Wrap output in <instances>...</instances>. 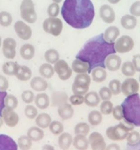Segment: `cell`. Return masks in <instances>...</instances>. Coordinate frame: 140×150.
<instances>
[{"instance_id":"cell-43","label":"cell","mask_w":140,"mask_h":150,"mask_svg":"<svg viewBox=\"0 0 140 150\" xmlns=\"http://www.w3.org/2000/svg\"><path fill=\"white\" fill-rule=\"evenodd\" d=\"M127 145L134 146L140 141V133L138 131H131L126 138Z\"/></svg>"},{"instance_id":"cell-23","label":"cell","mask_w":140,"mask_h":150,"mask_svg":"<svg viewBox=\"0 0 140 150\" xmlns=\"http://www.w3.org/2000/svg\"><path fill=\"white\" fill-rule=\"evenodd\" d=\"M57 108V113L63 120H68L73 116L74 110L70 104L66 103Z\"/></svg>"},{"instance_id":"cell-6","label":"cell","mask_w":140,"mask_h":150,"mask_svg":"<svg viewBox=\"0 0 140 150\" xmlns=\"http://www.w3.org/2000/svg\"><path fill=\"white\" fill-rule=\"evenodd\" d=\"M20 13L23 21L29 24H34L37 20L34 4L32 0H23L20 6Z\"/></svg>"},{"instance_id":"cell-39","label":"cell","mask_w":140,"mask_h":150,"mask_svg":"<svg viewBox=\"0 0 140 150\" xmlns=\"http://www.w3.org/2000/svg\"><path fill=\"white\" fill-rule=\"evenodd\" d=\"M49 128L50 132L54 135H60L64 131V125L59 121H52Z\"/></svg>"},{"instance_id":"cell-53","label":"cell","mask_w":140,"mask_h":150,"mask_svg":"<svg viewBox=\"0 0 140 150\" xmlns=\"http://www.w3.org/2000/svg\"><path fill=\"white\" fill-rule=\"evenodd\" d=\"M9 88V82L8 79L0 74V91H7V90Z\"/></svg>"},{"instance_id":"cell-10","label":"cell","mask_w":140,"mask_h":150,"mask_svg":"<svg viewBox=\"0 0 140 150\" xmlns=\"http://www.w3.org/2000/svg\"><path fill=\"white\" fill-rule=\"evenodd\" d=\"M17 42L14 38H6L2 41V50L3 55L7 59L13 60L16 55Z\"/></svg>"},{"instance_id":"cell-36","label":"cell","mask_w":140,"mask_h":150,"mask_svg":"<svg viewBox=\"0 0 140 150\" xmlns=\"http://www.w3.org/2000/svg\"><path fill=\"white\" fill-rule=\"evenodd\" d=\"M19 65L15 61H8L2 65V71L8 76H15Z\"/></svg>"},{"instance_id":"cell-8","label":"cell","mask_w":140,"mask_h":150,"mask_svg":"<svg viewBox=\"0 0 140 150\" xmlns=\"http://www.w3.org/2000/svg\"><path fill=\"white\" fill-rule=\"evenodd\" d=\"M115 49L116 52L119 54H125L134 49V41L132 38L129 35H122L115 41Z\"/></svg>"},{"instance_id":"cell-60","label":"cell","mask_w":140,"mask_h":150,"mask_svg":"<svg viewBox=\"0 0 140 150\" xmlns=\"http://www.w3.org/2000/svg\"><path fill=\"white\" fill-rule=\"evenodd\" d=\"M3 124H4L3 118H2V116H0V127L3 125Z\"/></svg>"},{"instance_id":"cell-26","label":"cell","mask_w":140,"mask_h":150,"mask_svg":"<svg viewBox=\"0 0 140 150\" xmlns=\"http://www.w3.org/2000/svg\"><path fill=\"white\" fill-rule=\"evenodd\" d=\"M21 57L25 60H30L35 55V48L31 44H25L20 49Z\"/></svg>"},{"instance_id":"cell-12","label":"cell","mask_w":140,"mask_h":150,"mask_svg":"<svg viewBox=\"0 0 140 150\" xmlns=\"http://www.w3.org/2000/svg\"><path fill=\"white\" fill-rule=\"evenodd\" d=\"M14 30L16 33L17 36L21 40L27 41L30 39L32 35V30L31 27L27 25L24 21L18 20L14 24Z\"/></svg>"},{"instance_id":"cell-21","label":"cell","mask_w":140,"mask_h":150,"mask_svg":"<svg viewBox=\"0 0 140 150\" xmlns=\"http://www.w3.org/2000/svg\"><path fill=\"white\" fill-rule=\"evenodd\" d=\"M103 34L106 41L110 44H113L120 36V32L119 28L116 26H110L105 30Z\"/></svg>"},{"instance_id":"cell-24","label":"cell","mask_w":140,"mask_h":150,"mask_svg":"<svg viewBox=\"0 0 140 150\" xmlns=\"http://www.w3.org/2000/svg\"><path fill=\"white\" fill-rule=\"evenodd\" d=\"M120 24L125 30H134L137 25V18L131 14H125L121 18Z\"/></svg>"},{"instance_id":"cell-31","label":"cell","mask_w":140,"mask_h":150,"mask_svg":"<svg viewBox=\"0 0 140 150\" xmlns=\"http://www.w3.org/2000/svg\"><path fill=\"white\" fill-rule=\"evenodd\" d=\"M52 122L51 116L46 112H42L40 114L37 115L35 118V123L37 127H39L41 129H46L49 127L50 124Z\"/></svg>"},{"instance_id":"cell-30","label":"cell","mask_w":140,"mask_h":150,"mask_svg":"<svg viewBox=\"0 0 140 150\" xmlns=\"http://www.w3.org/2000/svg\"><path fill=\"white\" fill-rule=\"evenodd\" d=\"M73 145L77 150H87L89 147V141L86 136L82 135H76L73 139Z\"/></svg>"},{"instance_id":"cell-57","label":"cell","mask_w":140,"mask_h":150,"mask_svg":"<svg viewBox=\"0 0 140 150\" xmlns=\"http://www.w3.org/2000/svg\"><path fill=\"white\" fill-rule=\"evenodd\" d=\"M125 150H140V141L134 146H128Z\"/></svg>"},{"instance_id":"cell-19","label":"cell","mask_w":140,"mask_h":150,"mask_svg":"<svg viewBox=\"0 0 140 150\" xmlns=\"http://www.w3.org/2000/svg\"><path fill=\"white\" fill-rule=\"evenodd\" d=\"M48 82L42 77H34L30 81V87L36 92H43L48 88Z\"/></svg>"},{"instance_id":"cell-33","label":"cell","mask_w":140,"mask_h":150,"mask_svg":"<svg viewBox=\"0 0 140 150\" xmlns=\"http://www.w3.org/2000/svg\"><path fill=\"white\" fill-rule=\"evenodd\" d=\"M39 73L40 77L45 79H51L54 75V66L51 64L48 63H43L39 68Z\"/></svg>"},{"instance_id":"cell-41","label":"cell","mask_w":140,"mask_h":150,"mask_svg":"<svg viewBox=\"0 0 140 150\" xmlns=\"http://www.w3.org/2000/svg\"><path fill=\"white\" fill-rule=\"evenodd\" d=\"M32 145V141L27 135H21L18 139V146L21 150H29Z\"/></svg>"},{"instance_id":"cell-61","label":"cell","mask_w":140,"mask_h":150,"mask_svg":"<svg viewBox=\"0 0 140 150\" xmlns=\"http://www.w3.org/2000/svg\"><path fill=\"white\" fill-rule=\"evenodd\" d=\"M52 1L54 2H55V3L59 4V3H60V2H61L62 1H63V0H52Z\"/></svg>"},{"instance_id":"cell-4","label":"cell","mask_w":140,"mask_h":150,"mask_svg":"<svg viewBox=\"0 0 140 150\" xmlns=\"http://www.w3.org/2000/svg\"><path fill=\"white\" fill-rule=\"evenodd\" d=\"M134 125L123 119L118 125L111 126L106 129V135L109 139L114 141H120L126 139L128 133L133 131Z\"/></svg>"},{"instance_id":"cell-44","label":"cell","mask_w":140,"mask_h":150,"mask_svg":"<svg viewBox=\"0 0 140 150\" xmlns=\"http://www.w3.org/2000/svg\"><path fill=\"white\" fill-rule=\"evenodd\" d=\"M121 84L119 80L114 79L109 83V88L112 92V95H119L121 93Z\"/></svg>"},{"instance_id":"cell-16","label":"cell","mask_w":140,"mask_h":150,"mask_svg":"<svg viewBox=\"0 0 140 150\" xmlns=\"http://www.w3.org/2000/svg\"><path fill=\"white\" fill-rule=\"evenodd\" d=\"M50 99H51V106L54 107V108H59V107L68 103L69 97L66 92L58 91H54L51 93Z\"/></svg>"},{"instance_id":"cell-47","label":"cell","mask_w":140,"mask_h":150,"mask_svg":"<svg viewBox=\"0 0 140 150\" xmlns=\"http://www.w3.org/2000/svg\"><path fill=\"white\" fill-rule=\"evenodd\" d=\"M60 11V5L55 2H53L51 5H49L48 8H47V13H48L49 16L53 17V18H56V17L58 16Z\"/></svg>"},{"instance_id":"cell-48","label":"cell","mask_w":140,"mask_h":150,"mask_svg":"<svg viewBox=\"0 0 140 150\" xmlns=\"http://www.w3.org/2000/svg\"><path fill=\"white\" fill-rule=\"evenodd\" d=\"M34 98H35V95L33 93V91L30 90H26L21 93V99L24 103L27 105H30L32 102H34Z\"/></svg>"},{"instance_id":"cell-11","label":"cell","mask_w":140,"mask_h":150,"mask_svg":"<svg viewBox=\"0 0 140 150\" xmlns=\"http://www.w3.org/2000/svg\"><path fill=\"white\" fill-rule=\"evenodd\" d=\"M139 90V84L136 79L133 77H128L125 79L121 84V93L124 96H128L138 93Z\"/></svg>"},{"instance_id":"cell-22","label":"cell","mask_w":140,"mask_h":150,"mask_svg":"<svg viewBox=\"0 0 140 150\" xmlns=\"http://www.w3.org/2000/svg\"><path fill=\"white\" fill-rule=\"evenodd\" d=\"M34 104L37 108L45 110L51 105V99L49 95L46 93H37L34 98Z\"/></svg>"},{"instance_id":"cell-58","label":"cell","mask_w":140,"mask_h":150,"mask_svg":"<svg viewBox=\"0 0 140 150\" xmlns=\"http://www.w3.org/2000/svg\"><path fill=\"white\" fill-rule=\"evenodd\" d=\"M42 150H55L53 146L49 145V144H46L42 147Z\"/></svg>"},{"instance_id":"cell-40","label":"cell","mask_w":140,"mask_h":150,"mask_svg":"<svg viewBox=\"0 0 140 150\" xmlns=\"http://www.w3.org/2000/svg\"><path fill=\"white\" fill-rule=\"evenodd\" d=\"M13 16L7 11L0 12V25L3 27H8L12 24Z\"/></svg>"},{"instance_id":"cell-20","label":"cell","mask_w":140,"mask_h":150,"mask_svg":"<svg viewBox=\"0 0 140 150\" xmlns=\"http://www.w3.org/2000/svg\"><path fill=\"white\" fill-rule=\"evenodd\" d=\"M71 69L76 74H89L91 73L89 69V65L86 62L76 58L71 64Z\"/></svg>"},{"instance_id":"cell-37","label":"cell","mask_w":140,"mask_h":150,"mask_svg":"<svg viewBox=\"0 0 140 150\" xmlns=\"http://www.w3.org/2000/svg\"><path fill=\"white\" fill-rule=\"evenodd\" d=\"M120 70L122 74L128 77H134L136 72L132 61H125L123 63H122Z\"/></svg>"},{"instance_id":"cell-56","label":"cell","mask_w":140,"mask_h":150,"mask_svg":"<svg viewBox=\"0 0 140 150\" xmlns=\"http://www.w3.org/2000/svg\"><path fill=\"white\" fill-rule=\"evenodd\" d=\"M105 150H120V147L117 144L113 143V144H110L109 145L106 146Z\"/></svg>"},{"instance_id":"cell-32","label":"cell","mask_w":140,"mask_h":150,"mask_svg":"<svg viewBox=\"0 0 140 150\" xmlns=\"http://www.w3.org/2000/svg\"><path fill=\"white\" fill-rule=\"evenodd\" d=\"M27 136L32 141H39L44 137V132L43 129L37 126H33L29 128L27 130Z\"/></svg>"},{"instance_id":"cell-15","label":"cell","mask_w":140,"mask_h":150,"mask_svg":"<svg viewBox=\"0 0 140 150\" xmlns=\"http://www.w3.org/2000/svg\"><path fill=\"white\" fill-rule=\"evenodd\" d=\"M99 16L106 24H112L115 20V12L109 5H103L99 9Z\"/></svg>"},{"instance_id":"cell-25","label":"cell","mask_w":140,"mask_h":150,"mask_svg":"<svg viewBox=\"0 0 140 150\" xmlns=\"http://www.w3.org/2000/svg\"><path fill=\"white\" fill-rule=\"evenodd\" d=\"M15 76L20 81H28L32 78V71L31 69L28 66L19 65Z\"/></svg>"},{"instance_id":"cell-59","label":"cell","mask_w":140,"mask_h":150,"mask_svg":"<svg viewBox=\"0 0 140 150\" xmlns=\"http://www.w3.org/2000/svg\"><path fill=\"white\" fill-rule=\"evenodd\" d=\"M120 0H108V2H109V3L113 4V5H115V4H117L118 2H120Z\"/></svg>"},{"instance_id":"cell-38","label":"cell","mask_w":140,"mask_h":150,"mask_svg":"<svg viewBox=\"0 0 140 150\" xmlns=\"http://www.w3.org/2000/svg\"><path fill=\"white\" fill-rule=\"evenodd\" d=\"M89 130H90L89 125L85 122H79L74 127V133L76 135H82L87 136L89 134Z\"/></svg>"},{"instance_id":"cell-52","label":"cell","mask_w":140,"mask_h":150,"mask_svg":"<svg viewBox=\"0 0 140 150\" xmlns=\"http://www.w3.org/2000/svg\"><path fill=\"white\" fill-rule=\"evenodd\" d=\"M130 13L135 17H140V1H136L131 5Z\"/></svg>"},{"instance_id":"cell-63","label":"cell","mask_w":140,"mask_h":150,"mask_svg":"<svg viewBox=\"0 0 140 150\" xmlns=\"http://www.w3.org/2000/svg\"><path fill=\"white\" fill-rule=\"evenodd\" d=\"M139 81L140 83V74H139Z\"/></svg>"},{"instance_id":"cell-42","label":"cell","mask_w":140,"mask_h":150,"mask_svg":"<svg viewBox=\"0 0 140 150\" xmlns=\"http://www.w3.org/2000/svg\"><path fill=\"white\" fill-rule=\"evenodd\" d=\"M18 101L16 96L13 94H7L5 99V108L10 110H15L18 107Z\"/></svg>"},{"instance_id":"cell-7","label":"cell","mask_w":140,"mask_h":150,"mask_svg":"<svg viewBox=\"0 0 140 150\" xmlns=\"http://www.w3.org/2000/svg\"><path fill=\"white\" fill-rule=\"evenodd\" d=\"M43 29L45 33L53 36H60L63 32V24L61 19L56 17H49L43 22Z\"/></svg>"},{"instance_id":"cell-2","label":"cell","mask_w":140,"mask_h":150,"mask_svg":"<svg viewBox=\"0 0 140 150\" xmlns=\"http://www.w3.org/2000/svg\"><path fill=\"white\" fill-rule=\"evenodd\" d=\"M115 53V44L106 41L103 34L101 33L87 41L76 54V58L87 63L91 71L96 67L105 69L106 57Z\"/></svg>"},{"instance_id":"cell-49","label":"cell","mask_w":140,"mask_h":150,"mask_svg":"<svg viewBox=\"0 0 140 150\" xmlns=\"http://www.w3.org/2000/svg\"><path fill=\"white\" fill-rule=\"evenodd\" d=\"M100 99L103 101L110 100L112 97V93L108 87L101 88L98 91Z\"/></svg>"},{"instance_id":"cell-54","label":"cell","mask_w":140,"mask_h":150,"mask_svg":"<svg viewBox=\"0 0 140 150\" xmlns=\"http://www.w3.org/2000/svg\"><path fill=\"white\" fill-rule=\"evenodd\" d=\"M7 96L6 91H0V116H2V112L5 108V99Z\"/></svg>"},{"instance_id":"cell-50","label":"cell","mask_w":140,"mask_h":150,"mask_svg":"<svg viewBox=\"0 0 140 150\" xmlns=\"http://www.w3.org/2000/svg\"><path fill=\"white\" fill-rule=\"evenodd\" d=\"M69 101H70L71 105L79 106V105H82L84 102V97L82 95L73 94L69 97Z\"/></svg>"},{"instance_id":"cell-45","label":"cell","mask_w":140,"mask_h":150,"mask_svg":"<svg viewBox=\"0 0 140 150\" xmlns=\"http://www.w3.org/2000/svg\"><path fill=\"white\" fill-rule=\"evenodd\" d=\"M113 103L110 100L103 101L100 105V112L103 115H109L112 112Z\"/></svg>"},{"instance_id":"cell-35","label":"cell","mask_w":140,"mask_h":150,"mask_svg":"<svg viewBox=\"0 0 140 150\" xmlns=\"http://www.w3.org/2000/svg\"><path fill=\"white\" fill-rule=\"evenodd\" d=\"M60 53L55 49H49L44 53V59L46 63L54 64L60 60Z\"/></svg>"},{"instance_id":"cell-27","label":"cell","mask_w":140,"mask_h":150,"mask_svg":"<svg viewBox=\"0 0 140 150\" xmlns=\"http://www.w3.org/2000/svg\"><path fill=\"white\" fill-rule=\"evenodd\" d=\"M84 103L91 108L97 107L100 104V96L98 93L96 91H88L84 96Z\"/></svg>"},{"instance_id":"cell-55","label":"cell","mask_w":140,"mask_h":150,"mask_svg":"<svg viewBox=\"0 0 140 150\" xmlns=\"http://www.w3.org/2000/svg\"><path fill=\"white\" fill-rule=\"evenodd\" d=\"M132 63L134 64V68H135L136 71H138L140 73V54H135L133 57Z\"/></svg>"},{"instance_id":"cell-17","label":"cell","mask_w":140,"mask_h":150,"mask_svg":"<svg viewBox=\"0 0 140 150\" xmlns=\"http://www.w3.org/2000/svg\"><path fill=\"white\" fill-rule=\"evenodd\" d=\"M122 65V59L119 55L112 54L108 56L105 60V67L110 71H117L119 70Z\"/></svg>"},{"instance_id":"cell-18","label":"cell","mask_w":140,"mask_h":150,"mask_svg":"<svg viewBox=\"0 0 140 150\" xmlns=\"http://www.w3.org/2000/svg\"><path fill=\"white\" fill-rule=\"evenodd\" d=\"M0 150H18V144L9 135L0 134Z\"/></svg>"},{"instance_id":"cell-29","label":"cell","mask_w":140,"mask_h":150,"mask_svg":"<svg viewBox=\"0 0 140 150\" xmlns=\"http://www.w3.org/2000/svg\"><path fill=\"white\" fill-rule=\"evenodd\" d=\"M107 73L102 67H96L91 71V79L96 83H103L106 80Z\"/></svg>"},{"instance_id":"cell-34","label":"cell","mask_w":140,"mask_h":150,"mask_svg":"<svg viewBox=\"0 0 140 150\" xmlns=\"http://www.w3.org/2000/svg\"><path fill=\"white\" fill-rule=\"evenodd\" d=\"M88 122L92 126H98L103 120V114L98 110H92L87 116Z\"/></svg>"},{"instance_id":"cell-51","label":"cell","mask_w":140,"mask_h":150,"mask_svg":"<svg viewBox=\"0 0 140 150\" xmlns=\"http://www.w3.org/2000/svg\"><path fill=\"white\" fill-rule=\"evenodd\" d=\"M112 116L116 120L122 121L123 119V112L121 105H117L114 107L112 110Z\"/></svg>"},{"instance_id":"cell-28","label":"cell","mask_w":140,"mask_h":150,"mask_svg":"<svg viewBox=\"0 0 140 150\" xmlns=\"http://www.w3.org/2000/svg\"><path fill=\"white\" fill-rule=\"evenodd\" d=\"M73 137L68 132H63L58 138V146L62 150H68L73 144Z\"/></svg>"},{"instance_id":"cell-13","label":"cell","mask_w":140,"mask_h":150,"mask_svg":"<svg viewBox=\"0 0 140 150\" xmlns=\"http://www.w3.org/2000/svg\"><path fill=\"white\" fill-rule=\"evenodd\" d=\"M89 144L92 150H105L106 147V141L103 135L98 132H92L89 135Z\"/></svg>"},{"instance_id":"cell-46","label":"cell","mask_w":140,"mask_h":150,"mask_svg":"<svg viewBox=\"0 0 140 150\" xmlns=\"http://www.w3.org/2000/svg\"><path fill=\"white\" fill-rule=\"evenodd\" d=\"M24 114L29 119H34L37 116V107L32 105H27L24 108Z\"/></svg>"},{"instance_id":"cell-62","label":"cell","mask_w":140,"mask_h":150,"mask_svg":"<svg viewBox=\"0 0 140 150\" xmlns=\"http://www.w3.org/2000/svg\"><path fill=\"white\" fill-rule=\"evenodd\" d=\"M2 37L0 36V47H2Z\"/></svg>"},{"instance_id":"cell-14","label":"cell","mask_w":140,"mask_h":150,"mask_svg":"<svg viewBox=\"0 0 140 150\" xmlns=\"http://www.w3.org/2000/svg\"><path fill=\"white\" fill-rule=\"evenodd\" d=\"M4 123L9 127H14L19 122V116L14 110L5 108L2 112Z\"/></svg>"},{"instance_id":"cell-3","label":"cell","mask_w":140,"mask_h":150,"mask_svg":"<svg viewBox=\"0 0 140 150\" xmlns=\"http://www.w3.org/2000/svg\"><path fill=\"white\" fill-rule=\"evenodd\" d=\"M123 119L134 127H140V95L138 93L126 96L121 104Z\"/></svg>"},{"instance_id":"cell-5","label":"cell","mask_w":140,"mask_h":150,"mask_svg":"<svg viewBox=\"0 0 140 150\" xmlns=\"http://www.w3.org/2000/svg\"><path fill=\"white\" fill-rule=\"evenodd\" d=\"M91 77L89 74H78L75 77L72 85L73 94L84 96L88 92L91 83Z\"/></svg>"},{"instance_id":"cell-9","label":"cell","mask_w":140,"mask_h":150,"mask_svg":"<svg viewBox=\"0 0 140 150\" xmlns=\"http://www.w3.org/2000/svg\"><path fill=\"white\" fill-rule=\"evenodd\" d=\"M54 65V71L58 75L60 80L65 81L70 78V77L72 76V73H73V70L65 60H59Z\"/></svg>"},{"instance_id":"cell-1","label":"cell","mask_w":140,"mask_h":150,"mask_svg":"<svg viewBox=\"0 0 140 150\" xmlns=\"http://www.w3.org/2000/svg\"><path fill=\"white\" fill-rule=\"evenodd\" d=\"M61 15L69 26L76 30H84L92 24L96 12L91 0H65Z\"/></svg>"}]
</instances>
